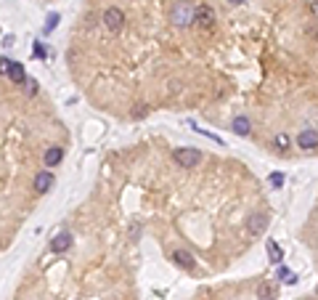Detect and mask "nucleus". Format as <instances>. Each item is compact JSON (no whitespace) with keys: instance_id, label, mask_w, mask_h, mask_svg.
Listing matches in <instances>:
<instances>
[{"instance_id":"obj_1","label":"nucleus","mask_w":318,"mask_h":300,"mask_svg":"<svg viewBox=\"0 0 318 300\" xmlns=\"http://www.w3.org/2000/svg\"><path fill=\"white\" fill-rule=\"evenodd\" d=\"M170 21H173L175 27H189V24H193V8H191L189 0H178V3L173 5Z\"/></svg>"},{"instance_id":"obj_2","label":"nucleus","mask_w":318,"mask_h":300,"mask_svg":"<svg viewBox=\"0 0 318 300\" xmlns=\"http://www.w3.org/2000/svg\"><path fill=\"white\" fill-rule=\"evenodd\" d=\"M175 162L186 167V170H191V167H196L201 162V151L199 149H191V146H183V149L175 151Z\"/></svg>"},{"instance_id":"obj_3","label":"nucleus","mask_w":318,"mask_h":300,"mask_svg":"<svg viewBox=\"0 0 318 300\" xmlns=\"http://www.w3.org/2000/svg\"><path fill=\"white\" fill-rule=\"evenodd\" d=\"M104 24L109 32H120L122 27H125V11L117 8V5H112V8L104 11Z\"/></svg>"},{"instance_id":"obj_4","label":"nucleus","mask_w":318,"mask_h":300,"mask_svg":"<svg viewBox=\"0 0 318 300\" xmlns=\"http://www.w3.org/2000/svg\"><path fill=\"white\" fill-rule=\"evenodd\" d=\"M215 11L209 8V5H196L193 8V24L196 27H201V29H212L215 27Z\"/></svg>"},{"instance_id":"obj_5","label":"nucleus","mask_w":318,"mask_h":300,"mask_svg":"<svg viewBox=\"0 0 318 300\" xmlns=\"http://www.w3.org/2000/svg\"><path fill=\"white\" fill-rule=\"evenodd\" d=\"M268 215L265 213H252L250 218H247V231H250L252 236H262L268 231Z\"/></svg>"},{"instance_id":"obj_6","label":"nucleus","mask_w":318,"mask_h":300,"mask_svg":"<svg viewBox=\"0 0 318 300\" xmlns=\"http://www.w3.org/2000/svg\"><path fill=\"white\" fill-rule=\"evenodd\" d=\"M297 146H300V149H305V151L318 149V130H316V128H305V130L297 136Z\"/></svg>"},{"instance_id":"obj_7","label":"nucleus","mask_w":318,"mask_h":300,"mask_svg":"<svg viewBox=\"0 0 318 300\" xmlns=\"http://www.w3.org/2000/svg\"><path fill=\"white\" fill-rule=\"evenodd\" d=\"M173 260H175V266L183 268V271H193V268H196V260H193V255L189 250H175Z\"/></svg>"},{"instance_id":"obj_8","label":"nucleus","mask_w":318,"mask_h":300,"mask_svg":"<svg viewBox=\"0 0 318 300\" xmlns=\"http://www.w3.org/2000/svg\"><path fill=\"white\" fill-rule=\"evenodd\" d=\"M53 189V173L51 170H40L35 175V191L37 194H45V191Z\"/></svg>"},{"instance_id":"obj_9","label":"nucleus","mask_w":318,"mask_h":300,"mask_svg":"<svg viewBox=\"0 0 318 300\" xmlns=\"http://www.w3.org/2000/svg\"><path fill=\"white\" fill-rule=\"evenodd\" d=\"M69 247H72V234H69V231H61V234H56L51 239V250L56 252V255H59V252H66Z\"/></svg>"},{"instance_id":"obj_10","label":"nucleus","mask_w":318,"mask_h":300,"mask_svg":"<svg viewBox=\"0 0 318 300\" xmlns=\"http://www.w3.org/2000/svg\"><path fill=\"white\" fill-rule=\"evenodd\" d=\"M231 130H234L236 136H250L252 133V122L244 117V114H239V117H234V122H231Z\"/></svg>"},{"instance_id":"obj_11","label":"nucleus","mask_w":318,"mask_h":300,"mask_svg":"<svg viewBox=\"0 0 318 300\" xmlns=\"http://www.w3.org/2000/svg\"><path fill=\"white\" fill-rule=\"evenodd\" d=\"M8 77H11L13 82H19V85H24V82H27V72H24V64H19V61H11Z\"/></svg>"},{"instance_id":"obj_12","label":"nucleus","mask_w":318,"mask_h":300,"mask_svg":"<svg viewBox=\"0 0 318 300\" xmlns=\"http://www.w3.org/2000/svg\"><path fill=\"white\" fill-rule=\"evenodd\" d=\"M276 295H278V287L273 282H262L257 287V298L260 300H276Z\"/></svg>"},{"instance_id":"obj_13","label":"nucleus","mask_w":318,"mask_h":300,"mask_svg":"<svg viewBox=\"0 0 318 300\" xmlns=\"http://www.w3.org/2000/svg\"><path fill=\"white\" fill-rule=\"evenodd\" d=\"M61 159H64V149H61V146H51V149L45 151V165L48 167H56Z\"/></svg>"},{"instance_id":"obj_14","label":"nucleus","mask_w":318,"mask_h":300,"mask_svg":"<svg viewBox=\"0 0 318 300\" xmlns=\"http://www.w3.org/2000/svg\"><path fill=\"white\" fill-rule=\"evenodd\" d=\"M268 252H270V260H273V263H281V258H284V252H281V247H278V244L273 242V239H268Z\"/></svg>"},{"instance_id":"obj_15","label":"nucleus","mask_w":318,"mask_h":300,"mask_svg":"<svg viewBox=\"0 0 318 300\" xmlns=\"http://www.w3.org/2000/svg\"><path fill=\"white\" fill-rule=\"evenodd\" d=\"M273 144H276V149H281V151H286L292 146V138L286 136V133H278L276 138H273Z\"/></svg>"},{"instance_id":"obj_16","label":"nucleus","mask_w":318,"mask_h":300,"mask_svg":"<svg viewBox=\"0 0 318 300\" xmlns=\"http://www.w3.org/2000/svg\"><path fill=\"white\" fill-rule=\"evenodd\" d=\"M278 279H281L284 284H297V276H294L289 268H278Z\"/></svg>"},{"instance_id":"obj_17","label":"nucleus","mask_w":318,"mask_h":300,"mask_svg":"<svg viewBox=\"0 0 318 300\" xmlns=\"http://www.w3.org/2000/svg\"><path fill=\"white\" fill-rule=\"evenodd\" d=\"M59 13H51V16H48V21H45V32H51V29H56L59 27Z\"/></svg>"},{"instance_id":"obj_18","label":"nucleus","mask_w":318,"mask_h":300,"mask_svg":"<svg viewBox=\"0 0 318 300\" xmlns=\"http://www.w3.org/2000/svg\"><path fill=\"white\" fill-rule=\"evenodd\" d=\"M270 186H273V189H281V186H284V175H281V173H273V175H270Z\"/></svg>"},{"instance_id":"obj_19","label":"nucleus","mask_w":318,"mask_h":300,"mask_svg":"<svg viewBox=\"0 0 318 300\" xmlns=\"http://www.w3.org/2000/svg\"><path fill=\"white\" fill-rule=\"evenodd\" d=\"M24 90H27V96H35L37 93V82L35 80H27L24 82Z\"/></svg>"},{"instance_id":"obj_20","label":"nucleus","mask_w":318,"mask_h":300,"mask_svg":"<svg viewBox=\"0 0 318 300\" xmlns=\"http://www.w3.org/2000/svg\"><path fill=\"white\" fill-rule=\"evenodd\" d=\"M8 69H11V61L5 56H0V75H8Z\"/></svg>"},{"instance_id":"obj_21","label":"nucleus","mask_w":318,"mask_h":300,"mask_svg":"<svg viewBox=\"0 0 318 300\" xmlns=\"http://www.w3.org/2000/svg\"><path fill=\"white\" fill-rule=\"evenodd\" d=\"M35 56H37V59H43V56H45V48H43V45H40V43H37V45H35Z\"/></svg>"},{"instance_id":"obj_22","label":"nucleus","mask_w":318,"mask_h":300,"mask_svg":"<svg viewBox=\"0 0 318 300\" xmlns=\"http://www.w3.org/2000/svg\"><path fill=\"white\" fill-rule=\"evenodd\" d=\"M310 8H313V13H318V0H313V3H310Z\"/></svg>"},{"instance_id":"obj_23","label":"nucleus","mask_w":318,"mask_h":300,"mask_svg":"<svg viewBox=\"0 0 318 300\" xmlns=\"http://www.w3.org/2000/svg\"><path fill=\"white\" fill-rule=\"evenodd\" d=\"M228 3H231V5H242L244 0H228Z\"/></svg>"}]
</instances>
